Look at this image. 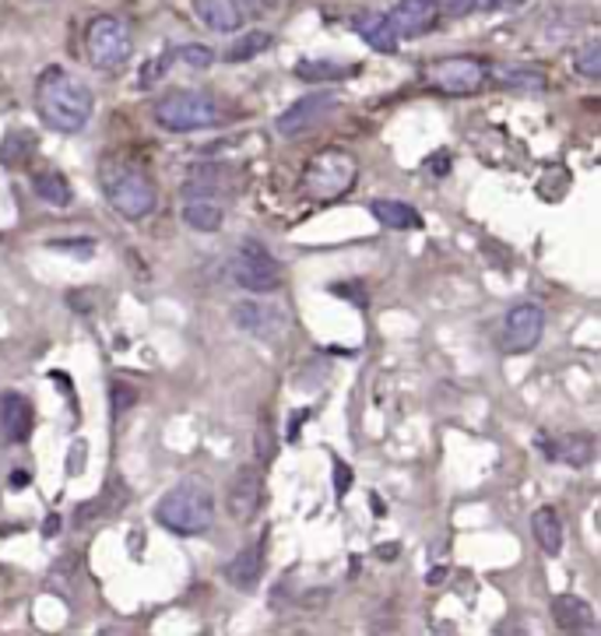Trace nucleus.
Returning <instances> with one entry per match:
<instances>
[{"label": "nucleus", "mask_w": 601, "mask_h": 636, "mask_svg": "<svg viewBox=\"0 0 601 636\" xmlns=\"http://www.w3.org/2000/svg\"><path fill=\"white\" fill-rule=\"evenodd\" d=\"M233 281L243 292H254V295H268L281 289V268L275 254L264 246L260 239H243L233 254Z\"/></svg>", "instance_id": "obj_6"}, {"label": "nucleus", "mask_w": 601, "mask_h": 636, "mask_svg": "<svg viewBox=\"0 0 601 636\" xmlns=\"http://www.w3.org/2000/svg\"><path fill=\"white\" fill-rule=\"evenodd\" d=\"M85 49H88V60L99 70H116L131 60L134 53V40H131V29L120 22L113 14H102L96 18L92 25L85 32Z\"/></svg>", "instance_id": "obj_7"}, {"label": "nucleus", "mask_w": 601, "mask_h": 636, "mask_svg": "<svg viewBox=\"0 0 601 636\" xmlns=\"http://www.w3.org/2000/svg\"><path fill=\"white\" fill-rule=\"evenodd\" d=\"M137 394H134V387H127V383H113V404H116V412L120 409H131V401H134Z\"/></svg>", "instance_id": "obj_30"}, {"label": "nucleus", "mask_w": 601, "mask_h": 636, "mask_svg": "<svg viewBox=\"0 0 601 636\" xmlns=\"http://www.w3.org/2000/svg\"><path fill=\"white\" fill-rule=\"evenodd\" d=\"M193 11H198L201 25L215 32H240L246 25V8L240 0H193Z\"/></svg>", "instance_id": "obj_17"}, {"label": "nucleus", "mask_w": 601, "mask_h": 636, "mask_svg": "<svg viewBox=\"0 0 601 636\" xmlns=\"http://www.w3.org/2000/svg\"><path fill=\"white\" fill-rule=\"evenodd\" d=\"M243 8H251V11H271V8H278L281 0H240Z\"/></svg>", "instance_id": "obj_32"}, {"label": "nucleus", "mask_w": 601, "mask_h": 636, "mask_svg": "<svg viewBox=\"0 0 601 636\" xmlns=\"http://www.w3.org/2000/svg\"><path fill=\"white\" fill-rule=\"evenodd\" d=\"M387 22H391L398 40H419V35L436 29L439 4L436 0H398V4L387 11Z\"/></svg>", "instance_id": "obj_13"}, {"label": "nucleus", "mask_w": 601, "mask_h": 636, "mask_svg": "<svg viewBox=\"0 0 601 636\" xmlns=\"http://www.w3.org/2000/svg\"><path fill=\"white\" fill-rule=\"evenodd\" d=\"M334 482H338V496H345L348 486H352V471H345V465H342V461L334 465Z\"/></svg>", "instance_id": "obj_31"}, {"label": "nucleus", "mask_w": 601, "mask_h": 636, "mask_svg": "<svg viewBox=\"0 0 601 636\" xmlns=\"http://www.w3.org/2000/svg\"><path fill=\"white\" fill-rule=\"evenodd\" d=\"M489 78V64L479 57H444L430 64L426 81L444 96H471Z\"/></svg>", "instance_id": "obj_8"}, {"label": "nucleus", "mask_w": 601, "mask_h": 636, "mask_svg": "<svg viewBox=\"0 0 601 636\" xmlns=\"http://www.w3.org/2000/svg\"><path fill=\"white\" fill-rule=\"evenodd\" d=\"M334 110H338V96H331V92L303 96V99H296L289 110L278 113L275 131H278L281 137H303V134L321 127V123H324Z\"/></svg>", "instance_id": "obj_10"}, {"label": "nucleus", "mask_w": 601, "mask_h": 636, "mask_svg": "<svg viewBox=\"0 0 601 636\" xmlns=\"http://www.w3.org/2000/svg\"><path fill=\"white\" fill-rule=\"evenodd\" d=\"M545 331V313L535 303H517L503 316L500 327V345L507 356H524V352H535Z\"/></svg>", "instance_id": "obj_9"}, {"label": "nucleus", "mask_w": 601, "mask_h": 636, "mask_svg": "<svg viewBox=\"0 0 601 636\" xmlns=\"http://www.w3.org/2000/svg\"><path fill=\"white\" fill-rule=\"evenodd\" d=\"M275 457V419L271 412H260L257 419V461L268 465Z\"/></svg>", "instance_id": "obj_29"}, {"label": "nucleus", "mask_w": 601, "mask_h": 636, "mask_svg": "<svg viewBox=\"0 0 601 636\" xmlns=\"http://www.w3.org/2000/svg\"><path fill=\"white\" fill-rule=\"evenodd\" d=\"M92 105L96 99L88 92V85L60 64H49L35 78V110H40V120L53 131L60 134L85 131V123L92 120Z\"/></svg>", "instance_id": "obj_1"}, {"label": "nucleus", "mask_w": 601, "mask_h": 636, "mask_svg": "<svg viewBox=\"0 0 601 636\" xmlns=\"http://www.w3.org/2000/svg\"><path fill=\"white\" fill-rule=\"evenodd\" d=\"M102 193L120 219L141 222L158 208V187L145 166L131 158H105L102 163Z\"/></svg>", "instance_id": "obj_3"}, {"label": "nucleus", "mask_w": 601, "mask_h": 636, "mask_svg": "<svg viewBox=\"0 0 601 636\" xmlns=\"http://www.w3.org/2000/svg\"><path fill=\"white\" fill-rule=\"evenodd\" d=\"M29 482V475L25 471H18V475H11V486H25Z\"/></svg>", "instance_id": "obj_36"}, {"label": "nucleus", "mask_w": 601, "mask_h": 636, "mask_svg": "<svg viewBox=\"0 0 601 636\" xmlns=\"http://www.w3.org/2000/svg\"><path fill=\"white\" fill-rule=\"evenodd\" d=\"M233 324L257 342H278L281 331H286V316L278 306L260 303V299H240L233 306Z\"/></svg>", "instance_id": "obj_12"}, {"label": "nucleus", "mask_w": 601, "mask_h": 636, "mask_svg": "<svg viewBox=\"0 0 601 636\" xmlns=\"http://www.w3.org/2000/svg\"><path fill=\"white\" fill-rule=\"evenodd\" d=\"M32 426H35L32 401L25 394H18V391L0 394V439L18 447L32 436Z\"/></svg>", "instance_id": "obj_14"}, {"label": "nucleus", "mask_w": 601, "mask_h": 636, "mask_svg": "<svg viewBox=\"0 0 601 636\" xmlns=\"http://www.w3.org/2000/svg\"><path fill=\"white\" fill-rule=\"evenodd\" d=\"M222 577H225V584H233L236 591H254L264 577V535L229 559L222 567Z\"/></svg>", "instance_id": "obj_15"}, {"label": "nucleus", "mask_w": 601, "mask_h": 636, "mask_svg": "<svg viewBox=\"0 0 601 636\" xmlns=\"http://www.w3.org/2000/svg\"><path fill=\"white\" fill-rule=\"evenodd\" d=\"M553 615H556V626L567 629V633H591L594 626V612L585 598L577 594H563L553 602Z\"/></svg>", "instance_id": "obj_18"}, {"label": "nucleus", "mask_w": 601, "mask_h": 636, "mask_svg": "<svg viewBox=\"0 0 601 636\" xmlns=\"http://www.w3.org/2000/svg\"><path fill=\"white\" fill-rule=\"evenodd\" d=\"M532 532H535V542L545 556H559L563 553V521L553 506H542L535 510L532 517Z\"/></svg>", "instance_id": "obj_23"}, {"label": "nucleus", "mask_w": 601, "mask_h": 636, "mask_svg": "<svg viewBox=\"0 0 601 636\" xmlns=\"http://www.w3.org/2000/svg\"><path fill=\"white\" fill-rule=\"evenodd\" d=\"M352 29L359 32V40H366V46H374L380 53H394L401 43L391 22H387V14H356L352 18Z\"/></svg>", "instance_id": "obj_19"}, {"label": "nucleus", "mask_w": 601, "mask_h": 636, "mask_svg": "<svg viewBox=\"0 0 601 636\" xmlns=\"http://www.w3.org/2000/svg\"><path fill=\"white\" fill-rule=\"evenodd\" d=\"M426 166H430V169H436V172H447V158H444V155H439V158H436V163H433V158H430V163H426Z\"/></svg>", "instance_id": "obj_35"}, {"label": "nucleus", "mask_w": 601, "mask_h": 636, "mask_svg": "<svg viewBox=\"0 0 601 636\" xmlns=\"http://www.w3.org/2000/svg\"><path fill=\"white\" fill-rule=\"evenodd\" d=\"M155 521L180 538L204 535L211 521H215V492H211V486L198 479V475L180 479L155 503Z\"/></svg>", "instance_id": "obj_2"}, {"label": "nucleus", "mask_w": 601, "mask_h": 636, "mask_svg": "<svg viewBox=\"0 0 601 636\" xmlns=\"http://www.w3.org/2000/svg\"><path fill=\"white\" fill-rule=\"evenodd\" d=\"M538 450L549 457V461L559 465H570V468H585L594 461V444L591 436L585 433H574V436H559V439H545L538 436Z\"/></svg>", "instance_id": "obj_16"}, {"label": "nucleus", "mask_w": 601, "mask_h": 636, "mask_svg": "<svg viewBox=\"0 0 601 636\" xmlns=\"http://www.w3.org/2000/svg\"><path fill=\"white\" fill-rule=\"evenodd\" d=\"M260 503H264V479L257 468H240L233 479H229L225 489V510L229 517L240 521V524H251L260 514Z\"/></svg>", "instance_id": "obj_11"}, {"label": "nucleus", "mask_w": 601, "mask_h": 636, "mask_svg": "<svg viewBox=\"0 0 601 636\" xmlns=\"http://www.w3.org/2000/svg\"><path fill=\"white\" fill-rule=\"evenodd\" d=\"M359 180V163L356 155L345 152V148H324L321 155H313L307 169H303V193L316 204H327V201H338L345 193L356 187Z\"/></svg>", "instance_id": "obj_4"}, {"label": "nucleus", "mask_w": 601, "mask_h": 636, "mask_svg": "<svg viewBox=\"0 0 601 636\" xmlns=\"http://www.w3.org/2000/svg\"><path fill=\"white\" fill-rule=\"evenodd\" d=\"M359 64H345V60H299L296 64V78L299 81H342L356 75Z\"/></svg>", "instance_id": "obj_25"}, {"label": "nucleus", "mask_w": 601, "mask_h": 636, "mask_svg": "<svg viewBox=\"0 0 601 636\" xmlns=\"http://www.w3.org/2000/svg\"><path fill=\"white\" fill-rule=\"evenodd\" d=\"M32 190H35V198L46 201V204H53V208H67L70 198H75V190H70L67 176L57 172V169L35 172V176H32Z\"/></svg>", "instance_id": "obj_24"}, {"label": "nucleus", "mask_w": 601, "mask_h": 636, "mask_svg": "<svg viewBox=\"0 0 601 636\" xmlns=\"http://www.w3.org/2000/svg\"><path fill=\"white\" fill-rule=\"evenodd\" d=\"M492 70V78H497L503 88H514V92H527V96H535V92H545V85H549V78L542 75L538 67H524V64H497V67H489Z\"/></svg>", "instance_id": "obj_20"}, {"label": "nucleus", "mask_w": 601, "mask_h": 636, "mask_svg": "<svg viewBox=\"0 0 601 636\" xmlns=\"http://www.w3.org/2000/svg\"><path fill=\"white\" fill-rule=\"evenodd\" d=\"M369 215H374L380 225L387 228H419L422 219H419V211L412 204H404V201H391V198H377V201H369Z\"/></svg>", "instance_id": "obj_22"}, {"label": "nucleus", "mask_w": 601, "mask_h": 636, "mask_svg": "<svg viewBox=\"0 0 601 636\" xmlns=\"http://www.w3.org/2000/svg\"><path fill=\"white\" fill-rule=\"evenodd\" d=\"M574 70L588 81L601 78V43L598 40H588L585 46L574 49Z\"/></svg>", "instance_id": "obj_28"}, {"label": "nucleus", "mask_w": 601, "mask_h": 636, "mask_svg": "<svg viewBox=\"0 0 601 636\" xmlns=\"http://www.w3.org/2000/svg\"><path fill=\"white\" fill-rule=\"evenodd\" d=\"M169 64H180V67H190V70H208L215 64V49H208L201 43H183L169 49Z\"/></svg>", "instance_id": "obj_26"}, {"label": "nucleus", "mask_w": 601, "mask_h": 636, "mask_svg": "<svg viewBox=\"0 0 601 636\" xmlns=\"http://www.w3.org/2000/svg\"><path fill=\"white\" fill-rule=\"evenodd\" d=\"M155 123L169 134H193L219 127L222 110L208 92H169L155 102Z\"/></svg>", "instance_id": "obj_5"}, {"label": "nucleus", "mask_w": 601, "mask_h": 636, "mask_svg": "<svg viewBox=\"0 0 601 636\" xmlns=\"http://www.w3.org/2000/svg\"><path fill=\"white\" fill-rule=\"evenodd\" d=\"M303 419H307V412H299V415L289 422V439H299V426H303Z\"/></svg>", "instance_id": "obj_33"}, {"label": "nucleus", "mask_w": 601, "mask_h": 636, "mask_svg": "<svg viewBox=\"0 0 601 636\" xmlns=\"http://www.w3.org/2000/svg\"><path fill=\"white\" fill-rule=\"evenodd\" d=\"M225 219V208L219 204V198H190L183 204V222L198 233H219Z\"/></svg>", "instance_id": "obj_21"}, {"label": "nucleus", "mask_w": 601, "mask_h": 636, "mask_svg": "<svg viewBox=\"0 0 601 636\" xmlns=\"http://www.w3.org/2000/svg\"><path fill=\"white\" fill-rule=\"evenodd\" d=\"M444 577H447V567H436V570H430L426 584H444Z\"/></svg>", "instance_id": "obj_34"}, {"label": "nucleus", "mask_w": 601, "mask_h": 636, "mask_svg": "<svg viewBox=\"0 0 601 636\" xmlns=\"http://www.w3.org/2000/svg\"><path fill=\"white\" fill-rule=\"evenodd\" d=\"M268 46H271V35H268V32H246L243 40H236V43H233V49L225 53V60H229V64L254 60L257 53H264Z\"/></svg>", "instance_id": "obj_27"}]
</instances>
